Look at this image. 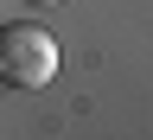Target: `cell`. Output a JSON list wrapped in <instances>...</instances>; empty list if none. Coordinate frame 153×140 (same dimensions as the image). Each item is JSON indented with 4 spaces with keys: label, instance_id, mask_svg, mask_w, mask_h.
<instances>
[{
    "label": "cell",
    "instance_id": "cell-2",
    "mask_svg": "<svg viewBox=\"0 0 153 140\" xmlns=\"http://www.w3.org/2000/svg\"><path fill=\"white\" fill-rule=\"evenodd\" d=\"M26 7H51V0H26Z\"/></svg>",
    "mask_w": 153,
    "mask_h": 140
},
{
    "label": "cell",
    "instance_id": "cell-1",
    "mask_svg": "<svg viewBox=\"0 0 153 140\" xmlns=\"http://www.w3.org/2000/svg\"><path fill=\"white\" fill-rule=\"evenodd\" d=\"M0 76L19 89H38L57 76V38L45 26H0Z\"/></svg>",
    "mask_w": 153,
    "mask_h": 140
}]
</instances>
